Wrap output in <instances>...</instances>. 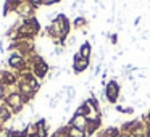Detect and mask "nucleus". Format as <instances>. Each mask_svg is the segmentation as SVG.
<instances>
[{"label":"nucleus","mask_w":150,"mask_h":137,"mask_svg":"<svg viewBox=\"0 0 150 137\" xmlns=\"http://www.w3.org/2000/svg\"><path fill=\"white\" fill-rule=\"evenodd\" d=\"M5 105L11 110V113H18V111H21V108H23V105H24V98L21 94L15 92V94H10L7 97V103Z\"/></svg>","instance_id":"obj_1"},{"label":"nucleus","mask_w":150,"mask_h":137,"mask_svg":"<svg viewBox=\"0 0 150 137\" xmlns=\"http://www.w3.org/2000/svg\"><path fill=\"white\" fill-rule=\"evenodd\" d=\"M87 118L86 116H81V114H74V116L71 118V121H69V126L71 127H76V129H81V131H86L87 129Z\"/></svg>","instance_id":"obj_2"},{"label":"nucleus","mask_w":150,"mask_h":137,"mask_svg":"<svg viewBox=\"0 0 150 137\" xmlns=\"http://www.w3.org/2000/svg\"><path fill=\"white\" fill-rule=\"evenodd\" d=\"M87 60L86 58H82L81 55H79V53H76L74 55V71L76 73H81V71H84L86 68H87Z\"/></svg>","instance_id":"obj_3"},{"label":"nucleus","mask_w":150,"mask_h":137,"mask_svg":"<svg viewBox=\"0 0 150 137\" xmlns=\"http://www.w3.org/2000/svg\"><path fill=\"white\" fill-rule=\"evenodd\" d=\"M107 95H108V100L110 102H115L116 100V95H118V85L115 82H110L107 85Z\"/></svg>","instance_id":"obj_4"},{"label":"nucleus","mask_w":150,"mask_h":137,"mask_svg":"<svg viewBox=\"0 0 150 137\" xmlns=\"http://www.w3.org/2000/svg\"><path fill=\"white\" fill-rule=\"evenodd\" d=\"M8 63H10V66L20 68V66H23V58H21V56H18L16 53H13V55L10 56V60H8Z\"/></svg>","instance_id":"obj_5"},{"label":"nucleus","mask_w":150,"mask_h":137,"mask_svg":"<svg viewBox=\"0 0 150 137\" xmlns=\"http://www.w3.org/2000/svg\"><path fill=\"white\" fill-rule=\"evenodd\" d=\"M68 137H86V132L81 129H76V127H68Z\"/></svg>","instance_id":"obj_6"},{"label":"nucleus","mask_w":150,"mask_h":137,"mask_svg":"<svg viewBox=\"0 0 150 137\" xmlns=\"http://www.w3.org/2000/svg\"><path fill=\"white\" fill-rule=\"evenodd\" d=\"M79 55H81L82 58H86V60H87V56H89V55H91V45H89L87 42H86V44H82V45H81V50H79Z\"/></svg>","instance_id":"obj_7"},{"label":"nucleus","mask_w":150,"mask_h":137,"mask_svg":"<svg viewBox=\"0 0 150 137\" xmlns=\"http://www.w3.org/2000/svg\"><path fill=\"white\" fill-rule=\"evenodd\" d=\"M82 24H86V20H84V18H78V20L74 21V26H76V28H81Z\"/></svg>","instance_id":"obj_8"},{"label":"nucleus","mask_w":150,"mask_h":137,"mask_svg":"<svg viewBox=\"0 0 150 137\" xmlns=\"http://www.w3.org/2000/svg\"><path fill=\"white\" fill-rule=\"evenodd\" d=\"M33 4L34 5H40V4H42V0H33Z\"/></svg>","instance_id":"obj_9"},{"label":"nucleus","mask_w":150,"mask_h":137,"mask_svg":"<svg viewBox=\"0 0 150 137\" xmlns=\"http://www.w3.org/2000/svg\"><path fill=\"white\" fill-rule=\"evenodd\" d=\"M4 97V85H0V98Z\"/></svg>","instance_id":"obj_10"},{"label":"nucleus","mask_w":150,"mask_h":137,"mask_svg":"<svg viewBox=\"0 0 150 137\" xmlns=\"http://www.w3.org/2000/svg\"><path fill=\"white\" fill-rule=\"evenodd\" d=\"M149 137H150V127H149Z\"/></svg>","instance_id":"obj_11"}]
</instances>
